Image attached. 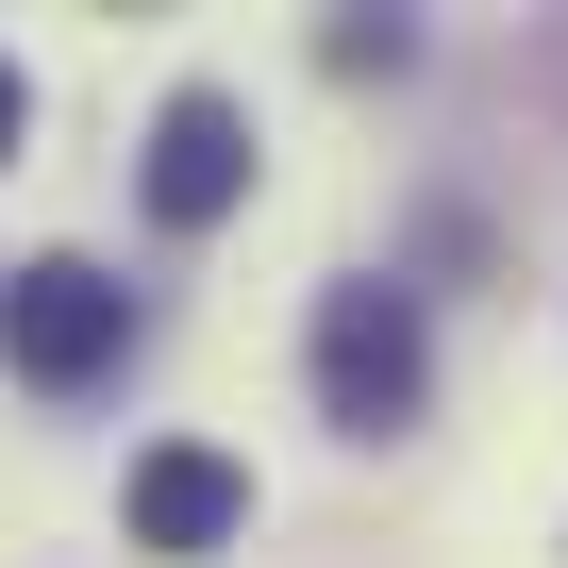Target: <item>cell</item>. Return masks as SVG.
Wrapping results in <instances>:
<instances>
[{"label": "cell", "instance_id": "6da1fadb", "mask_svg": "<svg viewBox=\"0 0 568 568\" xmlns=\"http://www.w3.org/2000/svg\"><path fill=\"white\" fill-rule=\"evenodd\" d=\"M302 368H318V418H335V435H418V402H435V318H418V284H402V267L318 284Z\"/></svg>", "mask_w": 568, "mask_h": 568}, {"label": "cell", "instance_id": "7a4b0ae2", "mask_svg": "<svg viewBox=\"0 0 568 568\" xmlns=\"http://www.w3.org/2000/svg\"><path fill=\"white\" fill-rule=\"evenodd\" d=\"M118 352H134V284H118L101 251H34V267H0V368H18L34 402L118 385Z\"/></svg>", "mask_w": 568, "mask_h": 568}, {"label": "cell", "instance_id": "3957f363", "mask_svg": "<svg viewBox=\"0 0 568 568\" xmlns=\"http://www.w3.org/2000/svg\"><path fill=\"white\" fill-rule=\"evenodd\" d=\"M134 201H151V234H217L251 201V101L234 84H168L151 151H134Z\"/></svg>", "mask_w": 568, "mask_h": 568}, {"label": "cell", "instance_id": "277c9868", "mask_svg": "<svg viewBox=\"0 0 568 568\" xmlns=\"http://www.w3.org/2000/svg\"><path fill=\"white\" fill-rule=\"evenodd\" d=\"M118 535H134V551H168V568H201V551H234V535H251V468H234L217 435H151V452L118 468Z\"/></svg>", "mask_w": 568, "mask_h": 568}, {"label": "cell", "instance_id": "5b68a950", "mask_svg": "<svg viewBox=\"0 0 568 568\" xmlns=\"http://www.w3.org/2000/svg\"><path fill=\"white\" fill-rule=\"evenodd\" d=\"M18 134H34V84H18V51H0V168H18Z\"/></svg>", "mask_w": 568, "mask_h": 568}]
</instances>
